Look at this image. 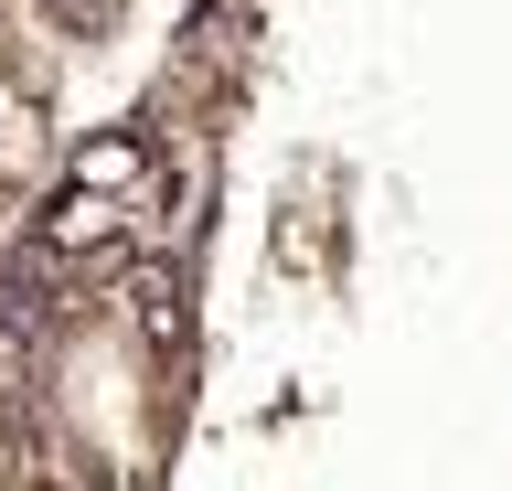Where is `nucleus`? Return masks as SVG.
<instances>
[{"mask_svg": "<svg viewBox=\"0 0 512 491\" xmlns=\"http://www.w3.org/2000/svg\"><path fill=\"white\" fill-rule=\"evenodd\" d=\"M75 171H86L96 193H128V182H139V139H96V150H86Z\"/></svg>", "mask_w": 512, "mask_h": 491, "instance_id": "nucleus-1", "label": "nucleus"}, {"mask_svg": "<svg viewBox=\"0 0 512 491\" xmlns=\"http://www.w3.org/2000/svg\"><path fill=\"white\" fill-rule=\"evenodd\" d=\"M22 161H32V107L0 86V171H22Z\"/></svg>", "mask_w": 512, "mask_h": 491, "instance_id": "nucleus-2", "label": "nucleus"}]
</instances>
